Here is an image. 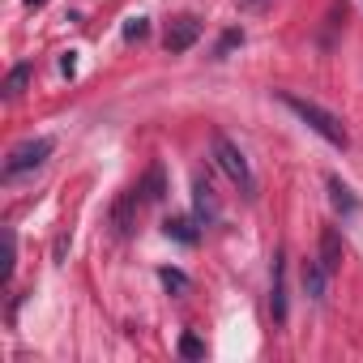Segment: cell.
Returning a JSON list of instances; mask_svg holds the SVG:
<instances>
[{
  "mask_svg": "<svg viewBox=\"0 0 363 363\" xmlns=\"http://www.w3.org/2000/svg\"><path fill=\"white\" fill-rule=\"evenodd\" d=\"M282 99V107H291L316 137H325L329 145H337V150H346V128H342V120L333 116V111H325V107H316V103H308V99H299V94H278Z\"/></svg>",
  "mask_w": 363,
  "mask_h": 363,
  "instance_id": "cell-1",
  "label": "cell"
},
{
  "mask_svg": "<svg viewBox=\"0 0 363 363\" xmlns=\"http://www.w3.org/2000/svg\"><path fill=\"white\" fill-rule=\"evenodd\" d=\"M214 162L227 171V179L252 201L257 197V175H252V167H248V158H244V150L227 137V133H214Z\"/></svg>",
  "mask_w": 363,
  "mask_h": 363,
  "instance_id": "cell-2",
  "label": "cell"
},
{
  "mask_svg": "<svg viewBox=\"0 0 363 363\" xmlns=\"http://www.w3.org/2000/svg\"><path fill=\"white\" fill-rule=\"evenodd\" d=\"M52 150H56V141H52V137H30V141L13 145V150H9V158H5V179H18V175H26V171L43 167Z\"/></svg>",
  "mask_w": 363,
  "mask_h": 363,
  "instance_id": "cell-3",
  "label": "cell"
},
{
  "mask_svg": "<svg viewBox=\"0 0 363 363\" xmlns=\"http://www.w3.org/2000/svg\"><path fill=\"white\" fill-rule=\"evenodd\" d=\"M218 214H223V206H218V193H214V184H210V175H193V218L201 223V227H214L218 223Z\"/></svg>",
  "mask_w": 363,
  "mask_h": 363,
  "instance_id": "cell-4",
  "label": "cell"
},
{
  "mask_svg": "<svg viewBox=\"0 0 363 363\" xmlns=\"http://www.w3.org/2000/svg\"><path fill=\"white\" fill-rule=\"evenodd\" d=\"M269 316L274 325H286V252L282 248L274 252V265H269Z\"/></svg>",
  "mask_w": 363,
  "mask_h": 363,
  "instance_id": "cell-5",
  "label": "cell"
},
{
  "mask_svg": "<svg viewBox=\"0 0 363 363\" xmlns=\"http://www.w3.org/2000/svg\"><path fill=\"white\" fill-rule=\"evenodd\" d=\"M197 39H201V22H197V18H175V22L167 26V35H162V48H167L171 56H179V52H189Z\"/></svg>",
  "mask_w": 363,
  "mask_h": 363,
  "instance_id": "cell-6",
  "label": "cell"
},
{
  "mask_svg": "<svg viewBox=\"0 0 363 363\" xmlns=\"http://www.w3.org/2000/svg\"><path fill=\"white\" fill-rule=\"evenodd\" d=\"M329 278H333V274L320 265V257L303 261V291H308L312 303H325V295H329Z\"/></svg>",
  "mask_w": 363,
  "mask_h": 363,
  "instance_id": "cell-7",
  "label": "cell"
},
{
  "mask_svg": "<svg viewBox=\"0 0 363 363\" xmlns=\"http://www.w3.org/2000/svg\"><path fill=\"white\" fill-rule=\"evenodd\" d=\"M201 223L197 218H184V214H171V218H162V235L167 240H175V244H184V248H193L197 240H201V231H197Z\"/></svg>",
  "mask_w": 363,
  "mask_h": 363,
  "instance_id": "cell-8",
  "label": "cell"
},
{
  "mask_svg": "<svg viewBox=\"0 0 363 363\" xmlns=\"http://www.w3.org/2000/svg\"><path fill=\"white\" fill-rule=\"evenodd\" d=\"M141 189H133V193H124L120 201H116V210H111V227H116V235H128L133 231V210L145 201V197H137Z\"/></svg>",
  "mask_w": 363,
  "mask_h": 363,
  "instance_id": "cell-9",
  "label": "cell"
},
{
  "mask_svg": "<svg viewBox=\"0 0 363 363\" xmlns=\"http://www.w3.org/2000/svg\"><path fill=\"white\" fill-rule=\"evenodd\" d=\"M342 257H346L342 235H337L333 227H325V231H320V265H325L329 274H337V269H342Z\"/></svg>",
  "mask_w": 363,
  "mask_h": 363,
  "instance_id": "cell-10",
  "label": "cell"
},
{
  "mask_svg": "<svg viewBox=\"0 0 363 363\" xmlns=\"http://www.w3.org/2000/svg\"><path fill=\"white\" fill-rule=\"evenodd\" d=\"M158 282H162L167 295H189V291H193V278H189L184 269H171V265L158 269Z\"/></svg>",
  "mask_w": 363,
  "mask_h": 363,
  "instance_id": "cell-11",
  "label": "cell"
},
{
  "mask_svg": "<svg viewBox=\"0 0 363 363\" xmlns=\"http://www.w3.org/2000/svg\"><path fill=\"white\" fill-rule=\"evenodd\" d=\"M137 189H141V197H145V201H162V197H167V179H162V167H158V162L145 171V179H141Z\"/></svg>",
  "mask_w": 363,
  "mask_h": 363,
  "instance_id": "cell-12",
  "label": "cell"
},
{
  "mask_svg": "<svg viewBox=\"0 0 363 363\" xmlns=\"http://www.w3.org/2000/svg\"><path fill=\"white\" fill-rule=\"evenodd\" d=\"M329 201H333V206H337L342 214H350V210H354V193H350V189L342 184L337 175H329Z\"/></svg>",
  "mask_w": 363,
  "mask_h": 363,
  "instance_id": "cell-13",
  "label": "cell"
},
{
  "mask_svg": "<svg viewBox=\"0 0 363 363\" xmlns=\"http://www.w3.org/2000/svg\"><path fill=\"white\" fill-rule=\"evenodd\" d=\"M13 265H18V240H13V231H5V265H0V282H13Z\"/></svg>",
  "mask_w": 363,
  "mask_h": 363,
  "instance_id": "cell-14",
  "label": "cell"
},
{
  "mask_svg": "<svg viewBox=\"0 0 363 363\" xmlns=\"http://www.w3.org/2000/svg\"><path fill=\"white\" fill-rule=\"evenodd\" d=\"M26 82H30V65H18V69L9 73V82H5V99H18V94L26 90Z\"/></svg>",
  "mask_w": 363,
  "mask_h": 363,
  "instance_id": "cell-15",
  "label": "cell"
},
{
  "mask_svg": "<svg viewBox=\"0 0 363 363\" xmlns=\"http://www.w3.org/2000/svg\"><path fill=\"white\" fill-rule=\"evenodd\" d=\"M179 354H184V359H201L206 354V342L193 337V333H184V337H179Z\"/></svg>",
  "mask_w": 363,
  "mask_h": 363,
  "instance_id": "cell-16",
  "label": "cell"
},
{
  "mask_svg": "<svg viewBox=\"0 0 363 363\" xmlns=\"http://www.w3.org/2000/svg\"><path fill=\"white\" fill-rule=\"evenodd\" d=\"M150 35V22L145 18H128V26H124V39L133 43V39H145Z\"/></svg>",
  "mask_w": 363,
  "mask_h": 363,
  "instance_id": "cell-17",
  "label": "cell"
},
{
  "mask_svg": "<svg viewBox=\"0 0 363 363\" xmlns=\"http://www.w3.org/2000/svg\"><path fill=\"white\" fill-rule=\"evenodd\" d=\"M235 43H244V30H231V35H223V43L214 48V60H223V56H227Z\"/></svg>",
  "mask_w": 363,
  "mask_h": 363,
  "instance_id": "cell-18",
  "label": "cell"
},
{
  "mask_svg": "<svg viewBox=\"0 0 363 363\" xmlns=\"http://www.w3.org/2000/svg\"><path fill=\"white\" fill-rule=\"evenodd\" d=\"M73 56H77V52H65V56H60V73H69V77L77 73V60H73Z\"/></svg>",
  "mask_w": 363,
  "mask_h": 363,
  "instance_id": "cell-19",
  "label": "cell"
},
{
  "mask_svg": "<svg viewBox=\"0 0 363 363\" xmlns=\"http://www.w3.org/2000/svg\"><path fill=\"white\" fill-rule=\"evenodd\" d=\"M240 5H244V9H265L269 0H240Z\"/></svg>",
  "mask_w": 363,
  "mask_h": 363,
  "instance_id": "cell-20",
  "label": "cell"
},
{
  "mask_svg": "<svg viewBox=\"0 0 363 363\" xmlns=\"http://www.w3.org/2000/svg\"><path fill=\"white\" fill-rule=\"evenodd\" d=\"M26 5H30V9H39V5H43V0H26Z\"/></svg>",
  "mask_w": 363,
  "mask_h": 363,
  "instance_id": "cell-21",
  "label": "cell"
}]
</instances>
